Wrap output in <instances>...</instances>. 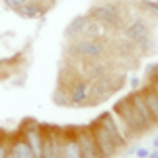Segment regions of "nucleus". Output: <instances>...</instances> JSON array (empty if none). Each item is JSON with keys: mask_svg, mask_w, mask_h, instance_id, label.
I'll return each mask as SVG.
<instances>
[{"mask_svg": "<svg viewBox=\"0 0 158 158\" xmlns=\"http://www.w3.org/2000/svg\"><path fill=\"white\" fill-rule=\"evenodd\" d=\"M9 154H11L13 158H36V156H34V152H32V148L27 146V141H25L19 133L11 135V148H9Z\"/></svg>", "mask_w": 158, "mask_h": 158, "instance_id": "obj_15", "label": "nucleus"}, {"mask_svg": "<svg viewBox=\"0 0 158 158\" xmlns=\"http://www.w3.org/2000/svg\"><path fill=\"white\" fill-rule=\"evenodd\" d=\"M68 93V101L72 106H82L89 101V93H91V82L86 78H76L72 85L65 89Z\"/></svg>", "mask_w": 158, "mask_h": 158, "instance_id": "obj_9", "label": "nucleus"}, {"mask_svg": "<svg viewBox=\"0 0 158 158\" xmlns=\"http://www.w3.org/2000/svg\"><path fill=\"white\" fill-rule=\"evenodd\" d=\"M93 21L106 25L112 32H122V27L127 23V11L120 2H103V4H95L91 11L86 13Z\"/></svg>", "mask_w": 158, "mask_h": 158, "instance_id": "obj_1", "label": "nucleus"}, {"mask_svg": "<svg viewBox=\"0 0 158 158\" xmlns=\"http://www.w3.org/2000/svg\"><path fill=\"white\" fill-rule=\"evenodd\" d=\"M122 38H127L129 42H133L135 47H141V44H146L148 40H150V25L141 17H135V19L124 23Z\"/></svg>", "mask_w": 158, "mask_h": 158, "instance_id": "obj_6", "label": "nucleus"}, {"mask_svg": "<svg viewBox=\"0 0 158 158\" xmlns=\"http://www.w3.org/2000/svg\"><path fill=\"white\" fill-rule=\"evenodd\" d=\"M2 2H4V6H6V9H11V11H17V9H19L21 4H25L27 0H2Z\"/></svg>", "mask_w": 158, "mask_h": 158, "instance_id": "obj_18", "label": "nucleus"}, {"mask_svg": "<svg viewBox=\"0 0 158 158\" xmlns=\"http://www.w3.org/2000/svg\"><path fill=\"white\" fill-rule=\"evenodd\" d=\"M6 158H13V156H11V154H9V156H6Z\"/></svg>", "mask_w": 158, "mask_h": 158, "instance_id": "obj_24", "label": "nucleus"}, {"mask_svg": "<svg viewBox=\"0 0 158 158\" xmlns=\"http://www.w3.org/2000/svg\"><path fill=\"white\" fill-rule=\"evenodd\" d=\"M150 86L158 93V76H156V74H150Z\"/></svg>", "mask_w": 158, "mask_h": 158, "instance_id": "obj_19", "label": "nucleus"}, {"mask_svg": "<svg viewBox=\"0 0 158 158\" xmlns=\"http://www.w3.org/2000/svg\"><path fill=\"white\" fill-rule=\"evenodd\" d=\"M2 135H4V131H0V139H2Z\"/></svg>", "mask_w": 158, "mask_h": 158, "instance_id": "obj_23", "label": "nucleus"}, {"mask_svg": "<svg viewBox=\"0 0 158 158\" xmlns=\"http://www.w3.org/2000/svg\"><path fill=\"white\" fill-rule=\"evenodd\" d=\"M76 141H78V148L82 152V158H101L99 156L97 143H95V135H93V129L91 124H82V127H76Z\"/></svg>", "mask_w": 158, "mask_h": 158, "instance_id": "obj_7", "label": "nucleus"}, {"mask_svg": "<svg viewBox=\"0 0 158 158\" xmlns=\"http://www.w3.org/2000/svg\"><path fill=\"white\" fill-rule=\"evenodd\" d=\"M148 158H158V152H154V154H150Z\"/></svg>", "mask_w": 158, "mask_h": 158, "instance_id": "obj_22", "label": "nucleus"}, {"mask_svg": "<svg viewBox=\"0 0 158 158\" xmlns=\"http://www.w3.org/2000/svg\"><path fill=\"white\" fill-rule=\"evenodd\" d=\"M91 129H93V135H95V143H97V150H99V156L101 158H110L114 156L118 150H116V146H114V141L110 139L108 131L103 129V124L99 120H95L93 124H91Z\"/></svg>", "mask_w": 158, "mask_h": 158, "instance_id": "obj_8", "label": "nucleus"}, {"mask_svg": "<svg viewBox=\"0 0 158 158\" xmlns=\"http://www.w3.org/2000/svg\"><path fill=\"white\" fill-rule=\"evenodd\" d=\"M150 74H156V76H158V65H154V68H152V72H150Z\"/></svg>", "mask_w": 158, "mask_h": 158, "instance_id": "obj_21", "label": "nucleus"}, {"mask_svg": "<svg viewBox=\"0 0 158 158\" xmlns=\"http://www.w3.org/2000/svg\"><path fill=\"white\" fill-rule=\"evenodd\" d=\"M137 156H139V158H148V156H150V152L141 148V150H137Z\"/></svg>", "mask_w": 158, "mask_h": 158, "instance_id": "obj_20", "label": "nucleus"}, {"mask_svg": "<svg viewBox=\"0 0 158 158\" xmlns=\"http://www.w3.org/2000/svg\"><path fill=\"white\" fill-rule=\"evenodd\" d=\"M139 9L148 13L150 17L158 19V0H139Z\"/></svg>", "mask_w": 158, "mask_h": 158, "instance_id": "obj_17", "label": "nucleus"}, {"mask_svg": "<svg viewBox=\"0 0 158 158\" xmlns=\"http://www.w3.org/2000/svg\"><path fill=\"white\" fill-rule=\"evenodd\" d=\"M76 127H63V141H61V156L59 158H82V152L76 141Z\"/></svg>", "mask_w": 158, "mask_h": 158, "instance_id": "obj_11", "label": "nucleus"}, {"mask_svg": "<svg viewBox=\"0 0 158 158\" xmlns=\"http://www.w3.org/2000/svg\"><path fill=\"white\" fill-rule=\"evenodd\" d=\"M91 25V17L89 15H78V17H74L70 23L65 25V38L68 40H80V38H85V32L86 27Z\"/></svg>", "mask_w": 158, "mask_h": 158, "instance_id": "obj_13", "label": "nucleus"}, {"mask_svg": "<svg viewBox=\"0 0 158 158\" xmlns=\"http://www.w3.org/2000/svg\"><path fill=\"white\" fill-rule=\"evenodd\" d=\"M141 93H143V99H146V103H148V108H150V112L154 114V118L158 120V93L152 89V86L141 89Z\"/></svg>", "mask_w": 158, "mask_h": 158, "instance_id": "obj_16", "label": "nucleus"}, {"mask_svg": "<svg viewBox=\"0 0 158 158\" xmlns=\"http://www.w3.org/2000/svg\"><path fill=\"white\" fill-rule=\"evenodd\" d=\"M61 141H63V129L55 127V124H44L42 156L40 158H59L61 156Z\"/></svg>", "mask_w": 158, "mask_h": 158, "instance_id": "obj_5", "label": "nucleus"}, {"mask_svg": "<svg viewBox=\"0 0 158 158\" xmlns=\"http://www.w3.org/2000/svg\"><path fill=\"white\" fill-rule=\"evenodd\" d=\"M120 86H122V76H114L112 72L106 74L103 78L91 82V93H89V101L86 103L89 106H97L101 101H106L112 93H116Z\"/></svg>", "mask_w": 158, "mask_h": 158, "instance_id": "obj_4", "label": "nucleus"}, {"mask_svg": "<svg viewBox=\"0 0 158 158\" xmlns=\"http://www.w3.org/2000/svg\"><path fill=\"white\" fill-rule=\"evenodd\" d=\"M101 124H103V129L108 131L110 139L114 141V146H116V150H122V148L127 146L129 141H127V137L122 135V131L118 129V124H116V120H114V112H103L101 116L97 118Z\"/></svg>", "mask_w": 158, "mask_h": 158, "instance_id": "obj_10", "label": "nucleus"}, {"mask_svg": "<svg viewBox=\"0 0 158 158\" xmlns=\"http://www.w3.org/2000/svg\"><path fill=\"white\" fill-rule=\"evenodd\" d=\"M108 42L101 38H80V40H70V53L72 57L85 61H97V59H106L108 55Z\"/></svg>", "mask_w": 158, "mask_h": 158, "instance_id": "obj_2", "label": "nucleus"}, {"mask_svg": "<svg viewBox=\"0 0 158 158\" xmlns=\"http://www.w3.org/2000/svg\"><path fill=\"white\" fill-rule=\"evenodd\" d=\"M112 112H114V114L124 122L127 133H129V139H133V137H137V135H141V133H146V131H148L146 124H143V120H141V118H139V114H137V110L133 108V103H131L129 95H127V97H122L120 101H116Z\"/></svg>", "mask_w": 158, "mask_h": 158, "instance_id": "obj_3", "label": "nucleus"}, {"mask_svg": "<svg viewBox=\"0 0 158 158\" xmlns=\"http://www.w3.org/2000/svg\"><path fill=\"white\" fill-rule=\"evenodd\" d=\"M15 13H17L19 17H23V19H40V17H44L47 6H44L40 0H27V2L21 4Z\"/></svg>", "mask_w": 158, "mask_h": 158, "instance_id": "obj_14", "label": "nucleus"}, {"mask_svg": "<svg viewBox=\"0 0 158 158\" xmlns=\"http://www.w3.org/2000/svg\"><path fill=\"white\" fill-rule=\"evenodd\" d=\"M129 99H131V103H133V108L137 110V114H139V118L143 120V124H146V129L150 131L154 124H156V118H154V114L150 112V108H148L146 99H143V93L141 91H135V93H131L129 95Z\"/></svg>", "mask_w": 158, "mask_h": 158, "instance_id": "obj_12", "label": "nucleus"}]
</instances>
